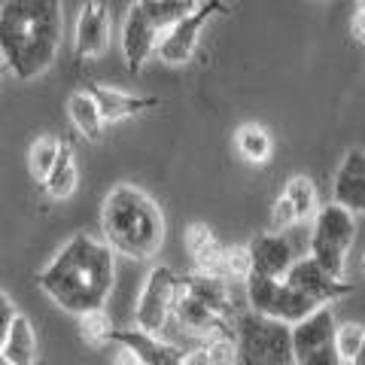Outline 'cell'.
<instances>
[{
	"instance_id": "8d00e7d4",
	"label": "cell",
	"mask_w": 365,
	"mask_h": 365,
	"mask_svg": "<svg viewBox=\"0 0 365 365\" xmlns=\"http://www.w3.org/2000/svg\"><path fill=\"white\" fill-rule=\"evenodd\" d=\"M0 365H6V362H0Z\"/></svg>"
},
{
	"instance_id": "d6a6232c",
	"label": "cell",
	"mask_w": 365,
	"mask_h": 365,
	"mask_svg": "<svg viewBox=\"0 0 365 365\" xmlns=\"http://www.w3.org/2000/svg\"><path fill=\"white\" fill-rule=\"evenodd\" d=\"M170 4H177V6H180V13H182V16H189V13H195V9L204 4V0H170Z\"/></svg>"
},
{
	"instance_id": "8992f818",
	"label": "cell",
	"mask_w": 365,
	"mask_h": 365,
	"mask_svg": "<svg viewBox=\"0 0 365 365\" xmlns=\"http://www.w3.org/2000/svg\"><path fill=\"white\" fill-rule=\"evenodd\" d=\"M356 241V213H350L341 204H323L314 216L311 237H307V256H314L319 265L335 277H344L347 253Z\"/></svg>"
},
{
	"instance_id": "4dcf8cb0",
	"label": "cell",
	"mask_w": 365,
	"mask_h": 365,
	"mask_svg": "<svg viewBox=\"0 0 365 365\" xmlns=\"http://www.w3.org/2000/svg\"><path fill=\"white\" fill-rule=\"evenodd\" d=\"M350 34H353V40H356L359 46H365V13L359 9L356 16H353V21H350Z\"/></svg>"
},
{
	"instance_id": "ffe728a7",
	"label": "cell",
	"mask_w": 365,
	"mask_h": 365,
	"mask_svg": "<svg viewBox=\"0 0 365 365\" xmlns=\"http://www.w3.org/2000/svg\"><path fill=\"white\" fill-rule=\"evenodd\" d=\"M67 116H71L76 134L86 137V140H98L101 131H104V125H107L98 101L91 98L86 88H76L73 95L67 98Z\"/></svg>"
},
{
	"instance_id": "7c38bea8",
	"label": "cell",
	"mask_w": 365,
	"mask_h": 365,
	"mask_svg": "<svg viewBox=\"0 0 365 365\" xmlns=\"http://www.w3.org/2000/svg\"><path fill=\"white\" fill-rule=\"evenodd\" d=\"M110 37H113V19L104 0H88V4L79 6L76 28H73L76 61L101 58L110 46Z\"/></svg>"
},
{
	"instance_id": "1f68e13d",
	"label": "cell",
	"mask_w": 365,
	"mask_h": 365,
	"mask_svg": "<svg viewBox=\"0 0 365 365\" xmlns=\"http://www.w3.org/2000/svg\"><path fill=\"white\" fill-rule=\"evenodd\" d=\"M182 365H213V362H210V356H207V350L198 347V350H189V353H186V362H182Z\"/></svg>"
},
{
	"instance_id": "5bb4252c",
	"label": "cell",
	"mask_w": 365,
	"mask_h": 365,
	"mask_svg": "<svg viewBox=\"0 0 365 365\" xmlns=\"http://www.w3.org/2000/svg\"><path fill=\"white\" fill-rule=\"evenodd\" d=\"M247 250H250V259H253V274H262V277L287 280V274L292 271L295 262H299L292 241L277 232L256 235L253 241L247 244Z\"/></svg>"
},
{
	"instance_id": "484cf974",
	"label": "cell",
	"mask_w": 365,
	"mask_h": 365,
	"mask_svg": "<svg viewBox=\"0 0 365 365\" xmlns=\"http://www.w3.org/2000/svg\"><path fill=\"white\" fill-rule=\"evenodd\" d=\"M365 347V326L362 323H344L338 326V353L344 365H353V359L362 353Z\"/></svg>"
},
{
	"instance_id": "e0dca14e",
	"label": "cell",
	"mask_w": 365,
	"mask_h": 365,
	"mask_svg": "<svg viewBox=\"0 0 365 365\" xmlns=\"http://www.w3.org/2000/svg\"><path fill=\"white\" fill-rule=\"evenodd\" d=\"M113 344H122L134 350L137 356H140L143 365H182L186 362V353L180 347L168 344L162 341L155 332H146V329H116V335H113Z\"/></svg>"
},
{
	"instance_id": "8fae6325",
	"label": "cell",
	"mask_w": 365,
	"mask_h": 365,
	"mask_svg": "<svg viewBox=\"0 0 365 365\" xmlns=\"http://www.w3.org/2000/svg\"><path fill=\"white\" fill-rule=\"evenodd\" d=\"M165 37V28L146 13L140 0L128 6V16L122 21V55L131 73H140L143 64L158 52V43Z\"/></svg>"
},
{
	"instance_id": "836d02e7",
	"label": "cell",
	"mask_w": 365,
	"mask_h": 365,
	"mask_svg": "<svg viewBox=\"0 0 365 365\" xmlns=\"http://www.w3.org/2000/svg\"><path fill=\"white\" fill-rule=\"evenodd\" d=\"M353 365H365V347H362V353H359V356L353 359Z\"/></svg>"
},
{
	"instance_id": "6da1fadb",
	"label": "cell",
	"mask_w": 365,
	"mask_h": 365,
	"mask_svg": "<svg viewBox=\"0 0 365 365\" xmlns=\"http://www.w3.org/2000/svg\"><path fill=\"white\" fill-rule=\"evenodd\" d=\"M116 287V250L104 237L76 232L37 271V289L76 319L104 311Z\"/></svg>"
},
{
	"instance_id": "9a60e30c",
	"label": "cell",
	"mask_w": 365,
	"mask_h": 365,
	"mask_svg": "<svg viewBox=\"0 0 365 365\" xmlns=\"http://www.w3.org/2000/svg\"><path fill=\"white\" fill-rule=\"evenodd\" d=\"M332 201L350 213H365V150H347L332 177Z\"/></svg>"
},
{
	"instance_id": "e575fe53",
	"label": "cell",
	"mask_w": 365,
	"mask_h": 365,
	"mask_svg": "<svg viewBox=\"0 0 365 365\" xmlns=\"http://www.w3.org/2000/svg\"><path fill=\"white\" fill-rule=\"evenodd\" d=\"M356 4H359V9H362V13H365V0H356Z\"/></svg>"
},
{
	"instance_id": "44dd1931",
	"label": "cell",
	"mask_w": 365,
	"mask_h": 365,
	"mask_svg": "<svg viewBox=\"0 0 365 365\" xmlns=\"http://www.w3.org/2000/svg\"><path fill=\"white\" fill-rule=\"evenodd\" d=\"M76 180H79L76 158H73L71 143H64V150L58 155V165H55V170L46 177V182H40V186L52 201H67L76 192Z\"/></svg>"
},
{
	"instance_id": "4fadbf2b",
	"label": "cell",
	"mask_w": 365,
	"mask_h": 365,
	"mask_svg": "<svg viewBox=\"0 0 365 365\" xmlns=\"http://www.w3.org/2000/svg\"><path fill=\"white\" fill-rule=\"evenodd\" d=\"M287 280L299 292H304L311 302H317L319 307L335 304L338 299L350 295V283L344 277H335V274H329L314 256H299V262H295L292 271L287 274Z\"/></svg>"
},
{
	"instance_id": "d4e9b609",
	"label": "cell",
	"mask_w": 365,
	"mask_h": 365,
	"mask_svg": "<svg viewBox=\"0 0 365 365\" xmlns=\"http://www.w3.org/2000/svg\"><path fill=\"white\" fill-rule=\"evenodd\" d=\"M79 332H83V341L91 347H107L113 344V335H116V326L107 317V311H91L86 317H79Z\"/></svg>"
},
{
	"instance_id": "83f0119b",
	"label": "cell",
	"mask_w": 365,
	"mask_h": 365,
	"mask_svg": "<svg viewBox=\"0 0 365 365\" xmlns=\"http://www.w3.org/2000/svg\"><path fill=\"white\" fill-rule=\"evenodd\" d=\"M302 220H299V213H295L292 207V201L287 195H280L277 201L271 204V220H268V232H277V235H287L289 228H295Z\"/></svg>"
},
{
	"instance_id": "603a6c76",
	"label": "cell",
	"mask_w": 365,
	"mask_h": 365,
	"mask_svg": "<svg viewBox=\"0 0 365 365\" xmlns=\"http://www.w3.org/2000/svg\"><path fill=\"white\" fill-rule=\"evenodd\" d=\"M61 150H64V143L55 134H40L37 140L31 143V150H28V170H31V177L37 182H46V177H49L55 170V165H58Z\"/></svg>"
},
{
	"instance_id": "30bf717a",
	"label": "cell",
	"mask_w": 365,
	"mask_h": 365,
	"mask_svg": "<svg viewBox=\"0 0 365 365\" xmlns=\"http://www.w3.org/2000/svg\"><path fill=\"white\" fill-rule=\"evenodd\" d=\"M225 13V0H204V4L195 9V13L182 16L177 25H170L165 31L162 43H158V61L165 64H186L192 61V55L198 49V37H201V28L207 25L213 16Z\"/></svg>"
},
{
	"instance_id": "cb8c5ba5",
	"label": "cell",
	"mask_w": 365,
	"mask_h": 365,
	"mask_svg": "<svg viewBox=\"0 0 365 365\" xmlns=\"http://www.w3.org/2000/svg\"><path fill=\"white\" fill-rule=\"evenodd\" d=\"M283 195L292 201V207H295V213H299L302 222H307V220H314V216H317V210H319V195H317V186H314L311 177H304V174L289 177L287 189H283Z\"/></svg>"
},
{
	"instance_id": "3957f363",
	"label": "cell",
	"mask_w": 365,
	"mask_h": 365,
	"mask_svg": "<svg viewBox=\"0 0 365 365\" xmlns=\"http://www.w3.org/2000/svg\"><path fill=\"white\" fill-rule=\"evenodd\" d=\"M165 213L131 182L113 186L101 207V237L116 250V256L146 262L158 256L165 244Z\"/></svg>"
},
{
	"instance_id": "9c48e42d",
	"label": "cell",
	"mask_w": 365,
	"mask_h": 365,
	"mask_svg": "<svg viewBox=\"0 0 365 365\" xmlns=\"http://www.w3.org/2000/svg\"><path fill=\"white\" fill-rule=\"evenodd\" d=\"M177 289H180V274L168 265H153L134 304L137 329H146V332H155V335L162 332L168 317L174 314Z\"/></svg>"
},
{
	"instance_id": "7a4b0ae2",
	"label": "cell",
	"mask_w": 365,
	"mask_h": 365,
	"mask_svg": "<svg viewBox=\"0 0 365 365\" xmlns=\"http://www.w3.org/2000/svg\"><path fill=\"white\" fill-rule=\"evenodd\" d=\"M64 37V0H4L0 6V58L21 83L52 67Z\"/></svg>"
},
{
	"instance_id": "2e32d148",
	"label": "cell",
	"mask_w": 365,
	"mask_h": 365,
	"mask_svg": "<svg viewBox=\"0 0 365 365\" xmlns=\"http://www.w3.org/2000/svg\"><path fill=\"white\" fill-rule=\"evenodd\" d=\"M186 250L192 256V265H195L198 274H207V277H225L228 268V247L216 237L204 222H192L186 228Z\"/></svg>"
},
{
	"instance_id": "7402d4cb",
	"label": "cell",
	"mask_w": 365,
	"mask_h": 365,
	"mask_svg": "<svg viewBox=\"0 0 365 365\" xmlns=\"http://www.w3.org/2000/svg\"><path fill=\"white\" fill-rule=\"evenodd\" d=\"M235 146H237V153H241L244 162H250V165H265L274 153L271 134L256 122H247L235 131Z\"/></svg>"
},
{
	"instance_id": "52a82bcc",
	"label": "cell",
	"mask_w": 365,
	"mask_h": 365,
	"mask_svg": "<svg viewBox=\"0 0 365 365\" xmlns=\"http://www.w3.org/2000/svg\"><path fill=\"white\" fill-rule=\"evenodd\" d=\"M247 304L250 311H256L268 319H280L287 326H295L307 319L317 311V302H311L304 292H299L289 280L277 277H262V274H250L247 277Z\"/></svg>"
},
{
	"instance_id": "d590c367",
	"label": "cell",
	"mask_w": 365,
	"mask_h": 365,
	"mask_svg": "<svg viewBox=\"0 0 365 365\" xmlns=\"http://www.w3.org/2000/svg\"><path fill=\"white\" fill-rule=\"evenodd\" d=\"M362 274H365V256H362Z\"/></svg>"
},
{
	"instance_id": "d6986e66",
	"label": "cell",
	"mask_w": 365,
	"mask_h": 365,
	"mask_svg": "<svg viewBox=\"0 0 365 365\" xmlns=\"http://www.w3.org/2000/svg\"><path fill=\"white\" fill-rule=\"evenodd\" d=\"M0 362L6 365H37V335L25 314L0 335Z\"/></svg>"
},
{
	"instance_id": "5b68a950",
	"label": "cell",
	"mask_w": 365,
	"mask_h": 365,
	"mask_svg": "<svg viewBox=\"0 0 365 365\" xmlns=\"http://www.w3.org/2000/svg\"><path fill=\"white\" fill-rule=\"evenodd\" d=\"M235 338L241 350V365H295L292 326L268 319L256 311L237 314Z\"/></svg>"
},
{
	"instance_id": "f1b7e54d",
	"label": "cell",
	"mask_w": 365,
	"mask_h": 365,
	"mask_svg": "<svg viewBox=\"0 0 365 365\" xmlns=\"http://www.w3.org/2000/svg\"><path fill=\"white\" fill-rule=\"evenodd\" d=\"M16 317H19V311H16V302L9 299V292L4 289V292H0V335H4L6 329L16 323Z\"/></svg>"
},
{
	"instance_id": "ba28073f",
	"label": "cell",
	"mask_w": 365,
	"mask_h": 365,
	"mask_svg": "<svg viewBox=\"0 0 365 365\" xmlns=\"http://www.w3.org/2000/svg\"><path fill=\"white\" fill-rule=\"evenodd\" d=\"M292 356L295 365H344L338 353V323L329 304L292 326Z\"/></svg>"
},
{
	"instance_id": "4316f807",
	"label": "cell",
	"mask_w": 365,
	"mask_h": 365,
	"mask_svg": "<svg viewBox=\"0 0 365 365\" xmlns=\"http://www.w3.org/2000/svg\"><path fill=\"white\" fill-rule=\"evenodd\" d=\"M204 350H207V356L213 365H237L241 362V350H237V338L232 332L225 335H216V338H207V344H204Z\"/></svg>"
},
{
	"instance_id": "f546056e",
	"label": "cell",
	"mask_w": 365,
	"mask_h": 365,
	"mask_svg": "<svg viewBox=\"0 0 365 365\" xmlns=\"http://www.w3.org/2000/svg\"><path fill=\"white\" fill-rule=\"evenodd\" d=\"M113 365H143V362H140V356H137L134 350L116 344V356H113Z\"/></svg>"
},
{
	"instance_id": "277c9868",
	"label": "cell",
	"mask_w": 365,
	"mask_h": 365,
	"mask_svg": "<svg viewBox=\"0 0 365 365\" xmlns=\"http://www.w3.org/2000/svg\"><path fill=\"white\" fill-rule=\"evenodd\" d=\"M174 317L180 329H186L195 338L225 335L232 329V319H237L228 280L207 277V274H198V271L180 277Z\"/></svg>"
},
{
	"instance_id": "ac0fdd59",
	"label": "cell",
	"mask_w": 365,
	"mask_h": 365,
	"mask_svg": "<svg viewBox=\"0 0 365 365\" xmlns=\"http://www.w3.org/2000/svg\"><path fill=\"white\" fill-rule=\"evenodd\" d=\"M86 91L98 101V107H101V113H104L107 122H122V119H131L143 110L162 107L158 98L128 95V91H122V88H110V86H101V83H86Z\"/></svg>"
}]
</instances>
